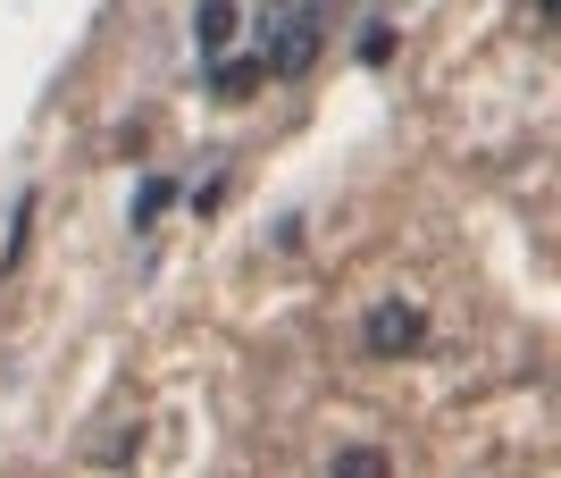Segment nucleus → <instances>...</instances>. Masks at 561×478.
<instances>
[{"label": "nucleus", "mask_w": 561, "mask_h": 478, "mask_svg": "<svg viewBox=\"0 0 561 478\" xmlns=\"http://www.w3.org/2000/svg\"><path fill=\"white\" fill-rule=\"evenodd\" d=\"M260 76H268V59H227V76H218V93H227V101H243V93L260 84Z\"/></svg>", "instance_id": "obj_5"}, {"label": "nucleus", "mask_w": 561, "mask_h": 478, "mask_svg": "<svg viewBox=\"0 0 561 478\" xmlns=\"http://www.w3.org/2000/svg\"><path fill=\"white\" fill-rule=\"evenodd\" d=\"M360 344H369L377 361H411L427 344V311L420 303H377V311L360 319Z\"/></svg>", "instance_id": "obj_1"}, {"label": "nucleus", "mask_w": 561, "mask_h": 478, "mask_svg": "<svg viewBox=\"0 0 561 478\" xmlns=\"http://www.w3.org/2000/svg\"><path fill=\"white\" fill-rule=\"evenodd\" d=\"M319 43H328V25H319V9H294V18H285V34H277V50H268V76H310Z\"/></svg>", "instance_id": "obj_2"}, {"label": "nucleus", "mask_w": 561, "mask_h": 478, "mask_svg": "<svg viewBox=\"0 0 561 478\" xmlns=\"http://www.w3.org/2000/svg\"><path fill=\"white\" fill-rule=\"evenodd\" d=\"M537 9H545V25H561V0H537Z\"/></svg>", "instance_id": "obj_8"}, {"label": "nucleus", "mask_w": 561, "mask_h": 478, "mask_svg": "<svg viewBox=\"0 0 561 478\" xmlns=\"http://www.w3.org/2000/svg\"><path fill=\"white\" fill-rule=\"evenodd\" d=\"M234 34H243V0H202L193 9V43L202 50H227Z\"/></svg>", "instance_id": "obj_3"}, {"label": "nucleus", "mask_w": 561, "mask_h": 478, "mask_svg": "<svg viewBox=\"0 0 561 478\" xmlns=\"http://www.w3.org/2000/svg\"><path fill=\"white\" fill-rule=\"evenodd\" d=\"M328 478H394V462L377 454V445H344V454L328 462Z\"/></svg>", "instance_id": "obj_4"}, {"label": "nucleus", "mask_w": 561, "mask_h": 478, "mask_svg": "<svg viewBox=\"0 0 561 478\" xmlns=\"http://www.w3.org/2000/svg\"><path fill=\"white\" fill-rule=\"evenodd\" d=\"M394 43H402L394 25H369V34H360V59H369V68H377V59H394Z\"/></svg>", "instance_id": "obj_6"}, {"label": "nucleus", "mask_w": 561, "mask_h": 478, "mask_svg": "<svg viewBox=\"0 0 561 478\" xmlns=\"http://www.w3.org/2000/svg\"><path fill=\"white\" fill-rule=\"evenodd\" d=\"M168 202H176V193H168V185H160V177H151V185H142V202H135V227H151V218H160V210H168Z\"/></svg>", "instance_id": "obj_7"}]
</instances>
